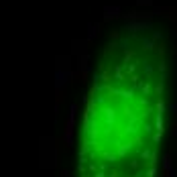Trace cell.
Here are the masks:
<instances>
[{"label":"cell","instance_id":"6da1fadb","mask_svg":"<svg viewBox=\"0 0 177 177\" xmlns=\"http://www.w3.org/2000/svg\"><path fill=\"white\" fill-rule=\"evenodd\" d=\"M112 177H116V175H112Z\"/></svg>","mask_w":177,"mask_h":177}]
</instances>
